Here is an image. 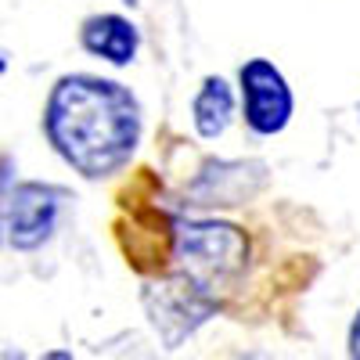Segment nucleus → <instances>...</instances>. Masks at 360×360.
Wrapping results in <instances>:
<instances>
[{
  "label": "nucleus",
  "instance_id": "20e7f679",
  "mask_svg": "<svg viewBox=\"0 0 360 360\" xmlns=\"http://www.w3.org/2000/svg\"><path fill=\"white\" fill-rule=\"evenodd\" d=\"M65 191L54 184H40V180H22L8 191L4 202V234L11 249L33 252L44 242H51V234L58 227V213H62Z\"/></svg>",
  "mask_w": 360,
  "mask_h": 360
},
{
  "label": "nucleus",
  "instance_id": "6e6552de",
  "mask_svg": "<svg viewBox=\"0 0 360 360\" xmlns=\"http://www.w3.org/2000/svg\"><path fill=\"white\" fill-rule=\"evenodd\" d=\"M191 119H195V130L205 141H217L234 119V90L224 76H205L202 90L195 94L191 105Z\"/></svg>",
  "mask_w": 360,
  "mask_h": 360
},
{
  "label": "nucleus",
  "instance_id": "f03ea898",
  "mask_svg": "<svg viewBox=\"0 0 360 360\" xmlns=\"http://www.w3.org/2000/svg\"><path fill=\"white\" fill-rule=\"evenodd\" d=\"M173 259L202 288L217 292L238 270H245L249 238L242 227L224 224V220H184L176 224Z\"/></svg>",
  "mask_w": 360,
  "mask_h": 360
},
{
  "label": "nucleus",
  "instance_id": "39448f33",
  "mask_svg": "<svg viewBox=\"0 0 360 360\" xmlns=\"http://www.w3.org/2000/svg\"><path fill=\"white\" fill-rule=\"evenodd\" d=\"M242 105H245V123L259 137H274L288 127L295 112L292 86L281 76L278 65H270L266 58H252L242 65Z\"/></svg>",
  "mask_w": 360,
  "mask_h": 360
},
{
  "label": "nucleus",
  "instance_id": "9d476101",
  "mask_svg": "<svg viewBox=\"0 0 360 360\" xmlns=\"http://www.w3.org/2000/svg\"><path fill=\"white\" fill-rule=\"evenodd\" d=\"M349 356H360V310H356V317H353V324H349Z\"/></svg>",
  "mask_w": 360,
  "mask_h": 360
},
{
  "label": "nucleus",
  "instance_id": "7ed1b4c3",
  "mask_svg": "<svg viewBox=\"0 0 360 360\" xmlns=\"http://www.w3.org/2000/svg\"><path fill=\"white\" fill-rule=\"evenodd\" d=\"M144 310L162 342L173 349L217 314V292L202 288L184 270H176V274L159 278L144 288Z\"/></svg>",
  "mask_w": 360,
  "mask_h": 360
},
{
  "label": "nucleus",
  "instance_id": "9b49d317",
  "mask_svg": "<svg viewBox=\"0 0 360 360\" xmlns=\"http://www.w3.org/2000/svg\"><path fill=\"white\" fill-rule=\"evenodd\" d=\"M4 69H8V62H4V54H0V76H4Z\"/></svg>",
  "mask_w": 360,
  "mask_h": 360
},
{
  "label": "nucleus",
  "instance_id": "423d86ee",
  "mask_svg": "<svg viewBox=\"0 0 360 360\" xmlns=\"http://www.w3.org/2000/svg\"><path fill=\"white\" fill-rule=\"evenodd\" d=\"M127 209H130V220L123 231V252L130 256V263L141 274H155L173 259L176 224H169L162 209L148 202H134Z\"/></svg>",
  "mask_w": 360,
  "mask_h": 360
},
{
  "label": "nucleus",
  "instance_id": "f257e3e1",
  "mask_svg": "<svg viewBox=\"0 0 360 360\" xmlns=\"http://www.w3.org/2000/svg\"><path fill=\"white\" fill-rule=\"evenodd\" d=\"M44 130L79 176L101 180L130 166L141 144V105L123 83L101 76H62L54 83Z\"/></svg>",
  "mask_w": 360,
  "mask_h": 360
},
{
  "label": "nucleus",
  "instance_id": "0eeeda50",
  "mask_svg": "<svg viewBox=\"0 0 360 360\" xmlns=\"http://www.w3.org/2000/svg\"><path fill=\"white\" fill-rule=\"evenodd\" d=\"M79 40L83 47L94 54V58H105L108 65H130L137 58V47H141V33L137 25L123 15H94L86 18L83 29H79Z\"/></svg>",
  "mask_w": 360,
  "mask_h": 360
},
{
  "label": "nucleus",
  "instance_id": "1a4fd4ad",
  "mask_svg": "<svg viewBox=\"0 0 360 360\" xmlns=\"http://www.w3.org/2000/svg\"><path fill=\"white\" fill-rule=\"evenodd\" d=\"M8 180H11V162L0 159V238H4V202H8Z\"/></svg>",
  "mask_w": 360,
  "mask_h": 360
},
{
  "label": "nucleus",
  "instance_id": "f8f14e48",
  "mask_svg": "<svg viewBox=\"0 0 360 360\" xmlns=\"http://www.w3.org/2000/svg\"><path fill=\"white\" fill-rule=\"evenodd\" d=\"M356 119H360V105H356Z\"/></svg>",
  "mask_w": 360,
  "mask_h": 360
}]
</instances>
